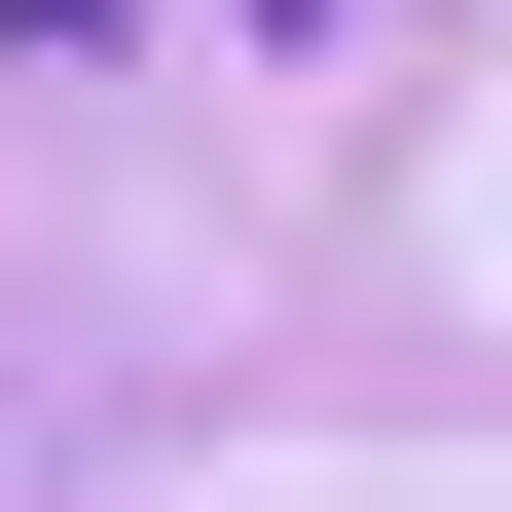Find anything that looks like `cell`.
Returning a JSON list of instances; mask_svg holds the SVG:
<instances>
[{
  "label": "cell",
  "mask_w": 512,
  "mask_h": 512,
  "mask_svg": "<svg viewBox=\"0 0 512 512\" xmlns=\"http://www.w3.org/2000/svg\"><path fill=\"white\" fill-rule=\"evenodd\" d=\"M37 37H110V0H37Z\"/></svg>",
  "instance_id": "obj_1"
},
{
  "label": "cell",
  "mask_w": 512,
  "mask_h": 512,
  "mask_svg": "<svg viewBox=\"0 0 512 512\" xmlns=\"http://www.w3.org/2000/svg\"><path fill=\"white\" fill-rule=\"evenodd\" d=\"M293 37H330V0H293Z\"/></svg>",
  "instance_id": "obj_2"
}]
</instances>
